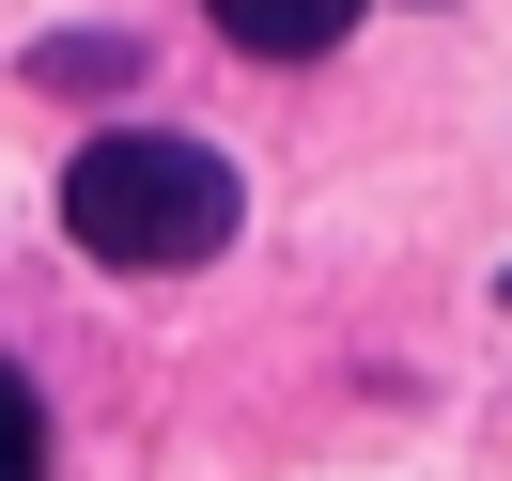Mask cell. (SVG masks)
Returning a JSON list of instances; mask_svg holds the SVG:
<instances>
[{"label":"cell","instance_id":"cell-3","mask_svg":"<svg viewBox=\"0 0 512 481\" xmlns=\"http://www.w3.org/2000/svg\"><path fill=\"white\" fill-rule=\"evenodd\" d=\"M0 481H47V419H32L16 373H0Z\"/></svg>","mask_w":512,"mask_h":481},{"label":"cell","instance_id":"cell-1","mask_svg":"<svg viewBox=\"0 0 512 481\" xmlns=\"http://www.w3.org/2000/svg\"><path fill=\"white\" fill-rule=\"evenodd\" d=\"M233 218H249L233 156H202V140H171V125H109V140H78V171H63V233L94 264H125V280L218 264Z\"/></svg>","mask_w":512,"mask_h":481},{"label":"cell","instance_id":"cell-2","mask_svg":"<svg viewBox=\"0 0 512 481\" xmlns=\"http://www.w3.org/2000/svg\"><path fill=\"white\" fill-rule=\"evenodd\" d=\"M202 16H218V32L249 47V63H326V47H342L357 16H373V0H202Z\"/></svg>","mask_w":512,"mask_h":481}]
</instances>
